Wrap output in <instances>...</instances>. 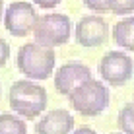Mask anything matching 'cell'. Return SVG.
<instances>
[{"label":"cell","instance_id":"obj_12","mask_svg":"<svg viewBox=\"0 0 134 134\" xmlns=\"http://www.w3.org/2000/svg\"><path fill=\"white\" fill-rule=\"evenodd\" d=\"M117 124L122 134H134V103H126L119 111Z\"/></svg>","mask_w":134,"mask_h":134},{"label":"cell","instance_id":"obj_7","mask_svg":"<svg viewBox=\"0 0 134 134\" xmlns=\"http://www.w3.org/2000/svg\"><path fill=\"white\" fill-rule=\"evenodd\" d=\"M74 35L82 47H99L109 39V24L101 16H84L76 24Z\"/></svg>","mask_w":134,"mask_h":134},{"label":"cell","instance_id":"obj_15","mask_svg":"<svg viewBox=\"0 0 134 134\" xmlns=\"http://www.w3.org/2000/svg\"><path fill=\"white\" fill-rule=\"evenodd\" d=\"M8 58H10V45H8V41H4L0 37V68L6 66Z\"/></svg>","mask_w":134,"mask_h":134},{"label":"cell","instance_id":"obj_11","mask_svg":"<svg viewBox=\"0 0 134 134\" xmlns=\"http://www.w3.org/2000/svg\"><path fill=\"white\" fill-rule=\"evenodd\" d=\"M0 134H27V124L16 115H0Z\"/></svg>","mask_w":134,"mask_h":134},{"label":"cell","instance_id":"obj_3","mask_svg":"<svg viewBox=\"0 0 134 134\" xmlns=\"http://www.w3.org/2000/svg\"><path fill=\"white\" fill-rule=\"evenodd\" d=\"M66 97L70 99V105L76 113L84 117H97L109 105V90L101 80L90 78L78 87H74Z\"/></svg>","mask_w":134,"mask_h":134},{"label":"cell","instance_id":"obj_17","mask_svg":"<svg viewBox=\"0 0 134 134\" xmlns=\"http://www.w3.org/2000/svg\"><path fill=\"white\" fill-rule=\"evenodd\" d=\"M72 134H97L93 130V128H90V126H80V128H76Z\"/></svg>","mask_w":134,"mask_h":134},{"label":"cell","instance_id":"obj_13","mask_svg":"<svg viewBox=\"0 0 134 134\" xmlns=\"http://www.w3.org/2000/svg\"><path fill=\"white\" fill-rule=\"evenodd\" d=\"M107 8L117 16H128L134 12V0H107Z\"/></svg>","mask_w":134,"mask_h":134},{"label":"cell","instance_id":"obj_2","mask_svg":"<svg viewBox=\"0 0 134 134\" xmlns=\"http://www.w3.org/2000/svg\"><path fill=\"white\" fill-rule=\"evenodd\" d=\"M57 54L54 49L41 47L37 43H25L21 45L16 57V64L27 80H47L54 72Z\"/></svg>","mask_w":134,"mask_h":134},{"label":"cell","instance_id":"obj_5","mask_svg":"<svg viewBox=\"0 0 134 134\" xmlns=\"http://www.w3.org/2000/svg\"><path fill=\"white\" fill-rule=\"evenodd\" d=\"M134 72V60L122 51H109L99 60V74L101 80L113 87H121L130 82Z\"/></svg>","mask_w":134,"mask_h":134},{"label":"cell","instance_id":"obj_8","mask_svg":"<svg viewBox=\"0 0 134 134\" xmlns=\"http://www.w3.org/2000/svg\"><path fill=\"white\" fill-rule=\"evenodd\" d=\"M91 70L82 62H66L54 72V87H57L58 93L68 95L74 87H78L82 82L90 80Z\"/></svg>","mask_w":134,"mask_h":134},{"label":"cell","instance_id":"obj_4","mask_svg":"<svg viewBox=\"0 0 134 134\" xmlns=\"http://www.w3.org/2000/svg\"><path fill=\"white\" fill-rule=\"evenodd\" d=\"M31 33L35 37V43L41 47H49V49L60 47V45L70 41V33H72L70 18L66 14H58V12L37 16V21Z\"/></svg>","mask_w":134,"mask_h":134},{"label":"cell","instance_id":"obj_18","mask_svg":"<svg viewBox=\"0 0 134 134\" xmlns=\"http://www.w3.org/2000/svg\"><path fill=\"white\" fill-rule=\"evenodd\" d=\"M2 14H4V0H0V20H2Z\"/></svg>","mask_w":134,"mask_h":134},{"label":"cell","instance_id":"obj_9","mask_svg":"<svg viewBox=\"0 0 134 134\" xmlns=\"http://www.w3.org/2000/svg\"><path fill=\"white\" fill-rule=\"evenodd\" d=\"M72 130H74V117L66 109L49 111L35 124V134H72Z\"/></svg>","mask_w":134,"mask_h":134},{"label":"cell","instance_id":"obj_10","mask_svg":"<svg viewBox=\"0 0 134 134\" xmlns=\"http://www.w3.org/2000/svg\"><path fill=\"white\" fill-rule=\"evenodd\" d=\"M113 41L119 47L134 53V16H128L113 25Z\"/></svg>","mask_w":134,"mask_h":134},{"label":"cell","instance_id":"obj_1","mask_svg":"<svg viewBox=\"0 0 134 134\" xmlns=\"http://www.w3.org/2000/svg\"><path fill=\"white\" fill-rule=\"evenodd\" d=\"M8 103L21 119H37L47 107V91L33 80H18L8 91Z\"/></svg>","mask_w":134,"mask_h":134},{"label":"cell","instance_id":"obj_16","mask_svg":"<svg viewBox=\"0 0 134 134\" xmlns=\"http://www.w3.org/2000/svg\"><path fill=\"white\" fill-rule=\"evenodd\" d=\"M33 2L43 10H53V8H57L60 4V0H33Z\"/></svg>","mask_w":134,"mask_h":134},{"label":"cell","instance_id":"obj_6","mask_svg":"<svg viewBox=\"0 0 134 134\" xmlns=\"http://www.w3.org/2000/svg\"><path fill=\"white\" fill-rule=\"evenodd\" d=\"M37 21V12L29 2H12L4 10V27L14 37H25L33 31Z\"/></svg>","mask_w":134,"mask_h":134},{"label":"cell","instance_id":"obj_14","mask_svg":"<svg viewBox=\"0 0 134 134\" xmlns=\"http://www.w3.org/2000/svg\"><path fill=\"white\" fill-rule=\"evenodd\" d=\"M84 4L90 10H93L95 14H107L109 8H107V0H84Z\"/></svg>","mask_w":134,"mask_h":134}]
</instances>
